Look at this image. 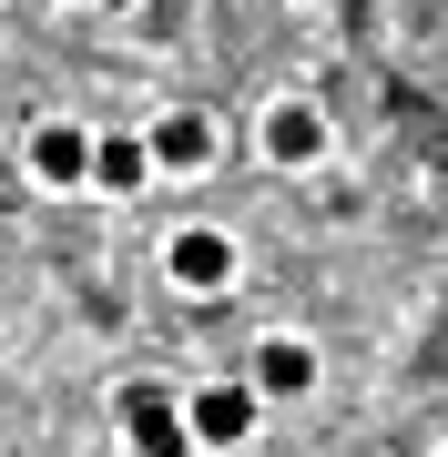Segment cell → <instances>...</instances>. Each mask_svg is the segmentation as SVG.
Wrapping results in <instances>:
<instances>
[{"mask_svg":"<svg viewBox=\"0 0 448 457\" xmlns=\"http://www.w3.org/2000/svg\"><path fill=\"white\" fill-rule=\"evenodd\" d=\"M245 153H255V173H275V183H316L336 163V112L316 92H266L255 122H245Z\"/></svg>","mask_w":448,"mask_h":457,"instance_id":"1","label":"cell"},{"mask_svg":"<svg viewBox=\"0 0 448 457\" xmlns=\"http://www.w3.org/2000/svg\"><path fill=\"white\" fill-rule=\"evenodd\" d=\"M153 264H164V285L183 295V305H224V295L245 285V234H234L224 213H173Z\"/></svg>","mask_w":448,"mask_h":457,"instance_id":"2","label":"cell"},{"mask_svg":"<svg viewBox=\"0 0 448 457\" xmlns=\"http://www.w3.org/2000/svg\"><path fill=\"white\" fill-rule=\"evenodd\" d=\"M183 437H194V457H224V447L266 437V396L245 386V366H194L183 376Z\"/></svg>","mask_w":448,"mask_h":457,"instance_id":"3","label":"cell"},{"mask_svg":"<svg viewBox=\"0 0 448 457\" xmlns=\"http://www.w3.org/2000/svg\"><path fill=\"white\" fill-rule=\"evenodd\" d=\"M234 366H245V386L266 396V417L316 407V396H326V345H316L306 326H266V336L245 345V356H234Z\"/></svg>","mask_w":448,"mask_h":457,"instance_id":"4","label":"cell"},{"mask_svg":"<svg viewBox=\"0 0 448 457\" xmlns=\"http://www.w3.org/2000/svg\"><path fill=\"white\" fill-rule=\"evenodd\" d=\"M113 447L123 457H194V437H183V376H123L113 386Z\"/></svg>","mask_w":448,"mask_h":457,"instance_id":"5","label":"cell"},{"mask_svg":"<svg viewBox=\"0 0 448 457\" xmlns=\"http://www.w3.org/2000/svg\"><path fill=\"white\" fill-rule=\"evenodd\" d=\"M143 153H153V183H215L224 173V122L194 112V102H173V112L143 122Z\"/></svg>","mask_w":448,"mask_h":457,"instance_id":"6","label":"cell"},{"mask_svg":"<svg viewBox=\"0 0 448 457\" xmlns=\"http://www.w3.org/2000/svg\"><path fill=\"white\" fill-rule=\"evenodd\" d=\"M82 173H92V122L82 112L21 122V183H31V194H82Z\"/></svg>","mask_w":448,"mask_h":457,"instance_id":"7","label":"cell"},{"mask_svg":"<svg viewBox=\"0 0 448 457\" xmlns=\"http://www.w3.org/2000/svg\"><path fill=\"white\" fill-rule=\"evenodd\" d=\"M82 194H102V204H143V194H153L143 122H113V132L92 122V173H82Z\"/></svg>","mask_w":448,"mask_h":457,"instance_id":"8","label":"cell"},{"mask_svg":"<svg viewBox=\"0 0 448 457\" xmlns=\"http://www.w3.org/2000/svg\"><path fill=\"white\" fill-rule=\"evenodd\" d=\"M62 11H92V21H123V11H143V0H62Z\"/></svg>","mask_w":448,"mask_h":457,"instance_id":"9","label":"cell"}]
</instances>
